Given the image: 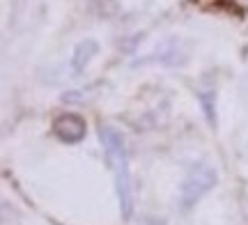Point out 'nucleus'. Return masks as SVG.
Here are the masks:
<instances>
[{
  "label": "nucleus",
  "mask_w": 248,
  "mask_h": 225,
  "mask_svg": "<svg viewBox=\"0 0 248 225\" xmlns=\"http://www.w3.org/2000/svg\"><path fill=\"white\" fill-rule=\"evenodd\" d=\"M99 138H101L106 159H108V163H110V172H113V180H115V191H117V200H120L122 216L131 218V214H133V184H131V170H129L126 143H124L122 135L108 124L99 126Z\"/></svg>",
  "instance_id": "nucleus-1"
},
{
  "label": "nucleus",
  "mask_w": 248,
  "mask_h": 225,
  "mask_svg": "<svg viewBox=\"0 0 248 225\" xmlns=\"http://www.w3.org/2000/svg\"><path fill=\"white\" fill-rule=\"evenodd\" d=\"M218 181V172L214 165L209 163H195L191 170L186 172L184 181H182V189H179V205L184 211L193 209L200 200L216 186Z\"/></svg>",
  "instance_id": "nucleus-2"
},
{
  "label": "nucleus",
  "mask_w": 248,
  "mask_h": 225,
  "mask_svg": "<svg viewBox=\"0 0 248 225\" xmlns=\"http://www.w3.org/2000/svg\"><path fill=\"white\" fill-rule=\"evenodd\" d=\"M53 131L55 135L64 140V143H78L85 138V131H88V124L85 120L76 113H64L53 122Z\"/></svg>",
  "instance_id": "nucleus-3"
},
{
  "label": "nucleus",
  "mask_w": 248,
  "mask_h": 225,
  "mask_svg": "<svg viewBox=\"0 0 248 225\" xmlns=\"http://www.w3.org/2000/svg\"><path fill=\"white\" fill-rule=\"evenodd\" d=\"M99 51V44L94 42V39H85V42H80L76 48H74V58H71V67H74V72L80 74L85 67H88V62L97 55Z\"/></svg>",
  "instance_id": "nucleus-4"
}]
</instances>
